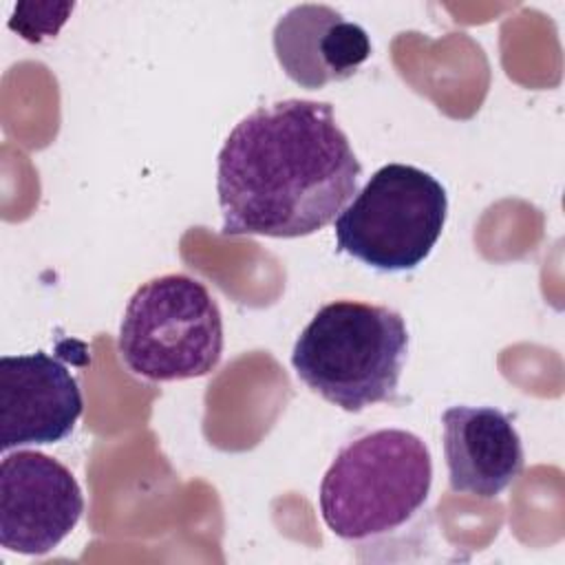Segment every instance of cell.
Segmentation results:
<instances>
[{"mask_svg": "<svg viewBox=\"0 0 565 565\" xmlns=\"http://www.w3.org/2000/svg\"><path fill=\"white\" fill-rule=\"evenodd\" d=\"M274 53L285 75L316 90L349 79L369 57L366 31L329 4H296L274 26Z\"/></svg>", "mask_w": 565, "mask_h": 565, "instance_id": "cell-8", "label": "cell"}, {"mask_svg": "<svg viewBox=\"0 0 565 565\" xmlns=\"http://www.w3.org/2000/svg\"><path fill=\"white\" fill-rule=\"evenodd\" d=\"M430 483L428 446L415 433L380 428L340 448L320 481L318 505L335 536L364 541L408 523Z\"/></svg>", "mask_w": 565, "mask_h": 565, "instance_id": "cell-3", "label": "cell"}, {"mask_svg": "<svg viewBox=\"0 0 565 565\" xmlns=\"http://www.w3.org/2000/svg\"><path fill=\"white\" fill-rule=\"evenodd\" d=\"M84 408L71 371L44 351L0 358V446H42L73 433Z\"/></svg>", "mask_w": 565, "mask_h": 565, "instance_id": "cell-7", "label": "cell"}, {"mask_svg": "<svg viewBox=\"0 0 565 565\" xmlns=\"http://www.w3.org/2000/svg\"><path fill=\"white\" fill-rule=\"evenodd\" d=\"M360 177L362 163L329 102L260 106L232 128L218 152L223 234L309 236L335 221Z\"/></svg>", "mask_w": 565, "mask_h": 565, "instance_id": "cell-1", "label": "cell"}, {"mask_svg": "<svg viewBox=\"0 0 565 565\" xmlns=\"http://www.w3.org/2000/svg\"><path fill=\"white\" fill-rule=\"evenodd\" d=\"M441 426L448 483L455 492L494 499L523 472V444L503 411L450 406Z\"/></svg>", "mask_w": 565, "mask_h": 565, "instance_id": "cell-9", "label": "cell"}, {"mask_svg": "<svg viewBox=\"0 0 565 565\" xmlns=\"http://www.w3.org/2000/svg\"><path fill=\"white\" fill-rule=\"evenodd\" d=\"M84 494L73 472L38 450L4 455L0 463V543L4 550L42 556L77 525Z\"/></svg>", "mask_w": 565, "mask_h": 565, "instance_id": "cell-6", "label": "cell"}, {"mask_svg": "<svg viewBox=\"0 0 565 565\" xmlns=\"http://www.w3.org/2000/svg\"><path fill=\"white\" fill-rule=\"evenodd\" d=\"M446 216L448 194L430 172L386 163L338 214V249L377 271H408L428 258Z\"/></svg>", "mask_w": 565, "mask_h": 565, "instance_id": "cell-5", "label": "cell"}, {"mask_svg": "<svg viewBox=\"0 0 565 565\" xmlns=\"http://www.w3.org/2000/svg\"><path fill=\"white\" fill-rule=\"evenodd\" d=\"M117 351L137 377H203L223 355V316L207 287L188 274L139 285L119 324Z\"/></svg>", "mask_w": 565, "mask_h": 565, "instance_id": "cell-4", "label": "cell"}, {"mask_svg": "<svg viewBox=\"0 0 565 565\" xmlns=\"http://www.w3.org/2000/svg\"><path fill=\"white\" fill-rule=\"evenodd\" d=\"M408 329L395 309L333 300L300 331L291 366L313 393L347 413L397 399Z\"/></svg>", "mask_w": 565, "mask_h": 565, "instance_id": "cell-2", "label": "cell"}]
</instances>
